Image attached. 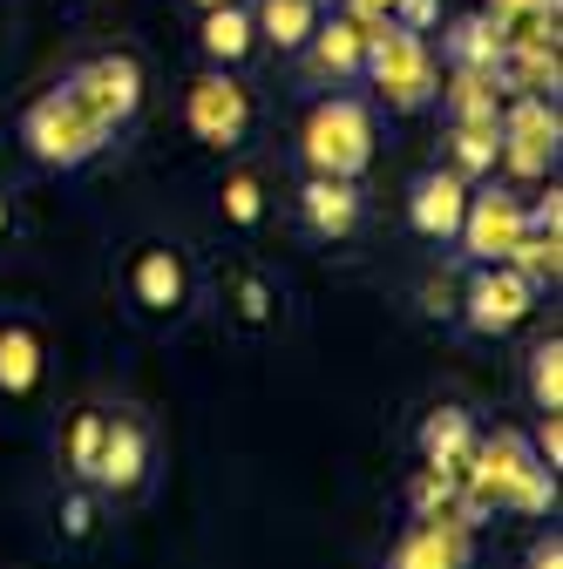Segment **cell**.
I'll use <instances>...</instances> for the list:
<instances>
[{
    "mask_svg": "<svg viewBox=\"0 0 563 569\" xmlns=\"http://www.w3.org/2000/svg\"><path fill=\"white\" fill-rule=\"evenodd\" d=\"M488 509H510V516H550L556 509V468L536 461L530 435H516V427L475 435V455H468V516L482 522Z\"/></svg>",
    "mask_w": 563,
    "mask_h": 569,
    "instance_id": "obj_1",
    "label": "cell"
},
{
    "mask_svg": "<svg viewBox=\"0 0 563 569\" xmlns=\"http://www.w3.org/2000/svg\"><path fill=\"white\" fill-rule=\"evenodd\" d=\"M360 82L394 109V116H421L435 109L442 96V61H435V41L414 34L401 21H381L367 34V54H360Z\"/></svg>",
    "mask_w": 563,
    "mask_h": 569,
    "instance_id": "obj_2",
    "label": "cell"
},
{
    "mask_svg": "<svg viewBox=\"0 0 563 569\" xmlns=\"http://www.w3.org/2000/svg\"><path fill=\"white\" fill-rule=\"evenodd\" d=\"M374 142H381L374 102H360V96H326V102L306 109L299 163H306V177H346V183H360V170L374 163Z\"/></svg>",
    "mask_w": 563,
    "mask_h": 569,
    "instance_id": "obj_3",
    "label": "cell"
},
{
    "mask_svg": "<svg viewBox=\"0 0 563 569\" xmlns=\"http://www.w3.org/2000/svg\"><path fill=\"white\" fill-rule=\"evenodd\" d=\"M21 142H28V157L41 163V170H82V163H96L102 150H109V129L82 109V96L76 89H48L28 116H21Z\"/></svg>",
    "mask_w": 563,
    "mask_h": 569,
    "instance_id": "obj_4",
    "label": "cell"
},
{
    "mask_svg": "<svg viewBox=\"0 0 563 569\" xmlns=\"http://www.w3.org/2000/svg\"><path fill=\"white\" fill-rule=\"evenodd\" d=\"M496 136H503L496 163H503L516 183H536V177H550V163H556V142H563L556 96H503Z\"/></svg>",
    "mask_w": 563,
    "mask_h": 569,
    "instance_id": "obj_5",
    "label": "cell"
},
{
    "mask_svg": "<svg viewBox=\"0 0 563 569\" xmlns=\"http://www.w3.org/2000/svg\"><path fill=\"white\" fill-rule=\"evenodd\" d=\"M184 122L204 150H238L251 136V89L231 76V68H204V76L184 89Z\"/></svg>",
    "mask_w": 563,
    "mask_h": 569,
    "instance_id": "obj_6",
    "label": "cell"
},
{
    "mask_svg": "<svg viewBox=\"0 0 563 569\" xmlns=\"http://www.w3.org/2000/svg\"><path fill=\"white\" fill-rule=\"evenodd\" d=\"M516 238H523V197L496 177L468 183V210H462V231H455L462 258L468 264H503L516 251Z\"/></svg>",
    "mask_w": 563,
    "mask_h": 569,
    "instance_id": "obj_7",
    "label": "cell"
},
{
    "mask_svg": "<svg viewBox=\"0 0 563 569\" xmlns=\"http://www.w3.org/2000/svg\"><path fill=\"white\" fill-rule=\"evenodd\" d=\"M536 299L543 292L516 264H475L468 271V292H462V326L482 332V339H503V332H516L536 312Z\"/></svg>",
    "mask_w": 563,
    "mask_h": 569,
    "instance_id": "obj_8",
    "label": "cell"
},
{
    "mask_svg": "<svg viewBox=\"0 0 563 569\" xmlns=\"http://www.w3.org/2000/svg\"><path fill=\"white\" fill-rule=\"evenodd\" d=\"M68 89L82 96V109L109 136H122L136 122V109H144V68H136L129 54H96V61H82L76 76H68Z\"/></svg>",
    "mask_w": 563,
    "mask_h": 569,
    "instance_id": "obj_9",
    "label": "cell"
},
{
    "mask_svg": "<svg viewBox=\"0 0 563 569\" xmlns=\"http://www.w3.org/2000/svg\"><path fill=\"white\" fill-rule=\"evenodd\" d=\"M462 210H468V177H455V170H421L407 183V224H414V238L455 244Z\"/></svg>",
    "mask_w": 563,
    "mask_h": 569,
    "instance_id": "obj_10",
    "label": "cell"
},
{
    "mask_svg": "<svg viewBox=\"0 0 563 569\" xmlns=\"http://www.w3.org/2000/svg\"><path fill=\"white\" fill-rule=\"evenodd\" d=\"M299 224L326 244L339 238H354L360 231V183H346V177H306L299 190Z\"/></svg>",
    "mask_w": 563,
    "mask_h": 569,
    "instance_id": "obj_11",
    "label": "cell"
},
{
    "mask_svg": "<svg viewBox=\"0 0 563 569\" xmlns=\"http://www.w3.org/2000/svg\"><path fill=\"white\" fill-rule=\"evenodd\" d=\"M367 21H354V14H326L319 28H313V41L299 48V54H313V68H319V76L326 82H360V54H367Z\"/></svg>",
    "mask_w": 563,
    "mask_h": 569,
    "instance_id": "obj_12",
    "label": "cell"
},
{
    "mask_svg": "<svg viewBox=\"0 0 563 569\" xmlns=\"http://www.w3.org/2000/svg\"><path fill=\"white\" fill-rule=\"evenodd\" d=\"M129 292H136L144 312H177L190 299V271H184V258L170 244H144L136 264H129Z\"/></svg>",
    "mask_w": 563,
    "mask_h": 569,
    "instance_id": "obj_13",
    "label": "cell"
},
{
    "mask_svg": "<svg viewBox=\"0 0 563 569\" xmlns=\"http://www.w3.org/2000/svg\"><path fill=\"white\" fill-rule=\"evenodd\" d=\"M387 569H468V529L462 522H414V529H401Z\"/></svg>",
    "mask_w": 563,
    "mask_h": 569,
    "instance_id": "obj_14",
    "label": "cell"
},
{
    "mask_svg": "<svg viewBox=\"0 0 563 569\" xmlns=\"http://www.w3.org/2000/svg\"><path fill=\"white\" fill-rule=\"evenodd\" d=\"M144 468H150V435L136 420H109L102 427V455H96V488L129 495V488H144Z\"/></svg>",
    "mask_w": 563,
    "mask_h": 569,
    "instance_id": "obj_15",
    "label": "cell"
},
{
    "mask_svg": "<svg viewBox=\"0 0 563 569\" xmlns=\"http://www.w3.org/2000/svg\"><path fill=\"white\" fill-rule=\"evenodd\" d=\"M197 48H204L210 68H238V61L258 48V28H251V8H245V0H231V8H204Z\"/></svg>",
    "mask_w": 563,
    "mask_h": 569,
    "instance_id": "obj_16",
    "label": "cell"
},
{
    "mask_svg": "<svg viewBox=\"0 0 563 569\" xmlns=\"http://www.w3.org/2000/svg\"><path fill=\"white\" fill-rule=\"evenodd\" d=\"M442 116L448 122H496L503 116V89L488 68H442Z\"/></svg>",
    "mask_w": 563,
    "mask_h": 569,
    "instance_id": "obj_17",
    "label": "cell"
},
{
    "mask_svg": "<svg viewBox=\"0 0 563 569\" xmlns=\"http://www.w3.org/2000/svg\"><path fill=\"white\" fill-rule=\"evenodd\" d=\"M319 21H326V0H258V8H251L258 41H271L278 54H299Z\"/></svg>",
    "mask_w": 563,
    "mask_h": 569,
    "instance_id": "obj_18",
    "label": "cell"
},
{
    "mask_svg": "<svg viewBox=\"0 0 563 569\" xmlns=\"http://www.w3.org/2000/svg\"><path fill=\"white\" fill-rule=\"evenodd\" d=\"M421 461H435V468H468L475 455V413L468 407H435L428 420H421Z\"/></svg>",
    "mask_w": 563,
    "mask_h": 569,
    "instance_id": "obj_19",
    "label": "cell"
},
{
    "mask_svg": "<svg viewBox=\"0 0 563 569\" xmlns=\"http://www.w3.org/2000/svg\"><path fill=\"white\" fill-rule=\"evenodd\" d=\"M482 14L516 48H556V0H488Z\"/></svg>",
    "mask_w": 563,
    "mask_h": 569,
    "instance_id": "obj_20",
    "label": "cell"
},
{
    "mask_svg": "<svg viewBox=\"0 0 563 569\" xmlns=\"http://www.w3.org/2000/svg\"><path fill=\"white\" fill-rule=\"evenodd\" d=\"M496 54H503V34H496V21H488V14L448 21V34H442V68H496Z\"/></svg>",
    "mask_w": 563,
    "mask_h": 569,
    "instance_id": "obj_21",
    "label": "cell"
},
{
    "mask_svg": "<svg viewBox=\"0 0 563 569\" xmlns=\"http://www.w3.org/2000/svg\"><path fill=\"white\" fill-rule=\"evenodd\" d=\"M41 380V339L28 326H0V393H34Z\"/></svg>",
    "mask_w": 563,
    "mask_h": 569,
    "instance_id": "obj_22",
    "label": "cell"
},
{
    "mask_svg": "<svg viewBox=\"0 0 563 569\" xmlns=\"http://www.w3.org/2000/svg\"><path fill=\"white\" fill-rule=\"evenodd\" d=\"M530 407L536 413H563V339L550 332V339H536L530 346Z\"/></svg>",
    "mask_w": 563,
    "mask_h": 569,
    "instance_id": "obj_23",
    "label": "cell"
},
{
    "mask_svg": "<svg viewBox=\"0 0 563 569\" xmlns=\"http://www.w3.org/2000/svg\"><path fill=\"white\" fill-rule=\"evenodd\" d=\"M556 251H563V244H556L550 231H523V238H516V251H510L503 264H516V271L536 284V292H556V271H563V258H556Z\"/></svg>",
    "mask_w": 563,
    "mask_h": 569,
    "instance_id": "obj_24",
    "label": "cell"
},
{
    "mask_svg": "<svg viewBox=\"0 0 563 569\" xmlns=\"http://www.w3.org/2000/svg\"><path fill=\"white\" fill-rule=\"evenodd\" d=\"M102 413H76L68 420V475L76 481H96V455H102Z\"/></svg>",
    "mask_w": 563,
    "mask_h": 569,
    "instance_id": "obj_25",
    "label": "cell"
},
{
    "mask_svg": "<svg viewBox=\"0 0 563 569\" xmlns=\"http://www.w3.org/2000/svg\"><path fill=\"white\" fill-rule=\"evenodd\" d=\"M218 203H225V224L251 231V224L265 218V183H258L251 170H231V177H225V197H218Z\"/></svg>",
    "mask_w": 563,
    "mask_h": 569,
    "instance_id": "obj_26",
    "label": "cell"
},
{
    "mask_svg": "<svg viewBox=\"0 0 563 569\" xmlns=\"http://www.w3.org/2000/svg\"><path fill=\"white\" fill-rule=\"evenodd\" d=\"M543 468H563V413H536V435H530Z\"/></svg>",
    "mask_w": 563,
    "mask_h": 569,
    "instance_id": "obj_27",
    "label": "cell"
},
{
    "mask_svg": "<svg viewBox=\"0 0 563 569\" xmlns=\"http://www.w3.org/2000/svg\"><path fill=\"white\" fill-rule=\"evenodd\" d=\"M394 21L414 28V34H428V28L442 21V0H394Z\"/></svg>",
    "mask_w": 563,
    "mask_h": 569,
    "instance_id": "obj_28",
    "label": "cell"
},
{
    "mask_svg": "<svg viewBox=\"0 0 563 569\" xmlns=\"http://www.w3.org/2000/svg\"><path fill=\"white\" fill-rule=\"evenodd\" d=\"M238 312H245L251 326H265V319H271V292H265V278H238Z\"/></svg>",
    "mask_w": 563,
    "mask_h": 569,
    "instance_id": "obj_29",
    "label": "cell"
},
{
    "mask_svg": "<svg viewBox=\"0 0 563 569\" xmlns=\"http://www.w3.org/2000/svg\"><path fill=\"white\" fill-rule=\"evenodd\" d=\"M523 569H563V536L550 529V536H536L530 542V556H523Z\"/></svg>",
    "mask_w": 563,
    "mask_h": 569,
    "instance_id": "obj_30",
    "label": "cell"
},
{
    "mask_svg": "<svg viewBox=\"0 0 563 569\" xmlns=\"http://www.w3.org/2000/svg\"><path fill=\"white\" fill-rule=\"evenodd\" d=\"M61 529H68V542L89 536V495H68V502H61Z\"/></svg>",
    "mask_w": 563,
    "mask_h": 569,
    "instance_id": "obj_31",
    "label": "cell"
},
{
    "mask_svg": "<svg viewBox=\"0 0 563 569\" xmlns=\"http://www.w3.org/2000/svg\"><path fill=\"white\" fill-rule=\"evenodd\" d=\"M339 14H354V21L381 28V21H394V0H339Z\"/></svg>",
    "mask_w": 563,
    "mask_h": 569,
    "instance_id": "obj_32",
    "label": "cell"
},
{
    "mask_svg": "<svg viewBox=\"0 0 563 569\" xmlns=\"http://www.w3.org/2000/svg\"><path fill=\"white\" fill-rule=\"evenodd\" d=\"M190 8H197V14H204V8H231V0H190Z\"/></svg>",
    "mask_w": 563,
    "mask_h": 569,
    "instance_id": "obj_33",
    "label": "cell"
},
{
    "mask_svg": "<svg viewBox=\"0 0 563 569\" xmlns=\"http://www.w3.org/2000/svg\"><path fill=\"white\" fill-rule=\"evenodd\" d=\"M0 238H8V197H0Z\"/></svg>",
    "mask_w": 563,
    "mask_h": 569,
    "instance_id": "obj_34",
    "label": "cell"
}]
</instances>
